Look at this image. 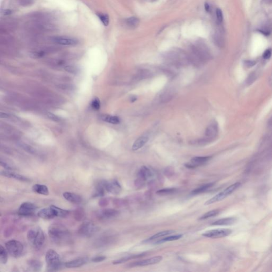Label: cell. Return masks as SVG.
<instances>
[{
	"instance_id": "obj_44",
	"label": "cell",
	"mask_w": 272,
	"mask_h": 272,
	"mask_svg": "<svg viewBox=\"0 0 272 272\" xmlns=\"http://www.w3.org/2000/svg\"><path fill=\"white\" fill-rule=\"evenodd\" d=\"M48 118H50L51 119H52L54 121H59V118L58 117L55 116V115H54V114L49 113L48 114Z\"/></svg>"
},
{
	"instance_id": "obj_40",
	"label": "cell",
	"mask_w": 272,
	"mask_h": 272,
	"mask_svg": "<svg viewBox=\"0 0 272 272\" xmlns=\"http://www.w3.org/2000/svg\"><path fill=\"white\" fill-rule=\"evenodd\" d=\"M216 17H217V20L219 22H222L223 21V13L222 11L220 9L217 8L216 10Z\"/></svg>"
},
{
	"instance_id": "obj_14",
	"label": "cell",
	"mask_w": 272,
	"mask_h": 272,
	"mask_svg": "<svg viewBox=\"0 0 272 272\" xmlns=\"http://www.w3.org/2000/svg\"><path fill=\"white\" fill-rule=\"evenodd\" d=\"M119 214V212L117 210L106 209L98 211L97 213V215L98 218L102 220H107L116 217Z\"/></svg>"
},
{
	"instance_id": "obj_7",
	"label": "cell",
	"mask_w": 272,
	"mask_h": 272,
	"mask_svg": "<svg viewBox=\"0 0 272 272\" xmlns=\"http://www.w3.org/2000/svg\"><path fill=\"white\" fill-rule=\"evenodd\" d=\"M6 249L11 256L18 258L22 255L23 251V246L20 241L12 240L5 243Z\"/></svg>"
},
{
	"instance_id": "obj_21",
	"label": "cell",
	"mask_w": 272,
	"mask_h": 272,
	"mask_svg": "<svg viewBox=\"0 0 272 272\" xmlns=\"http://www.w3.org/2000/svg\"><path fill=\"white\" fill-rule=\"evenodd\" d=\"M2 176H3L5 177L10 178H13L16 180L21 181H25V182H28L29 181V179L26 177L23 176L22 175L19 174L17 173H15V172H12L10 171H2L1 172Z\"/></svg>"
},
{
	"instance_id": "obj_32",
	"label": "cell",
	"mask_w": 272,
	"mask_h": 272,
	"mask_svg": "<svg viewBox=\"0 0 272 272\" xmlns=\"http://www.w3.org/2000/svg\"><path fill=\"white\" fill-rule=\"evenodd\" d=\"M7 250L5 249L3 247L1 246L0 247V262L5 264L7 263Z\"/></svg>"
},
{
	"instance_id": "obj_12",
	"label": "cell",
	"mask_w": 272,
	"mask_h": 272,
	"mask_svg": "<svg viewBox=\"0 0 272 272\" xmlns=\"http://www.w3.org/2000/svg\"><path fill=\"white\" fill-rule=\"evenodd\" d=\"M52 41L58 44L63 46H75L79 42L76 38L63 36L53 37Z\"/></svg>"
},
{
	"instance_id": "obj_17",
	"label": "cell",
	"mask_w": 272,
	"mask_h": 272,
	"mask_svg": "<svg viewBox=\"0 0 272 272\" xmlns=\"http://www.w3.org/2000/svg\"><path fill=\"white\" fill-rule=\"evenodd\" d=\"M88 261V259L86 257L79 258L74 259L73 261H68L65 263V266L67 268H76L80 267L82 265L86 264Z\"/></svg>"
},
{
	"instance_id": "obj_18",
	"label": "cell",
	"mask_w": 272,
	"mask_h": 272,
	"mask_svg": "<svg viewBox=\"0 0 272 272\" xmlns=\"http://www.w3.org/2000/svg\"><path fill=\"white\" fill-rule=\"evenodd\" d=\"M38 216L44 219H51L56 217L55 212L52 206L40 210L38 213Z\"/></svg>"
},
{
	"instance_id": "obj_45",
	"label": "cell",
	"mask_w": 272,
	"mask_h": 272,
	"mask_svg": "<svg viewBox=\"0 0 272 272\" xmlns=\"http://www.w3.org/2000/svg\"><path fill=\"white\" fill-rule=\"evenodd\" d=\"M205 10H206L207 12H210V5L207 3H206L205 4Z\"/></svg>"
},
{
	"instance_id": "obj_13",
	"label": "cell",
	"mask_w": 272,
	"mask_h": 272,
	"mask_svg": "<svg viewBox=\"0 0 272 272\" xmlns=\"http://www.w3.org/2000/svg\"><path fill=\"white\" fill-rule=\"evenodd\" d=\"M163 259L162 256H156L153 257L148 258L147 259H144L143 261H135L130 264V267H136V266H145L148 265H154L158 263L161 261Z\"/></svg>"
},
{
	"instance_id": "obj_23",
	"label": "cell",
	"mask_w": 272,
	"mask_h": 272,
	"mask_svg": "<svg viewBox=\"0 0 272 272\" xmlns=\"http://www.w3.org/2000/svg\"><path fill=\"white\" fill-rule=\"evenodd\" d=\"M236 221V218L234 217H228L225 218L218 220L217 221H214L211 223V225H231L234 223Z\"/></svg>"
},
{
	"instance_id": "obj_15",
	"label": "cell",
	"mask_w": 272,
	"mask_h": 272,
	"mask_svg": "<svg viewBox=\"0 0 272 272\" xmlns=\"http://www.w3.org/2000/svg\"><path fill=\"white\" fill-rule=\"evenodd\" d=\"M211 158L210 156H199L195 157L191 159V163L186 165L189 168H194L196 166L201 165L208 162Z\"/></svg>"
},
{
	"instance_id": "obj_4",
	"label": "cell",
	"mask_w": 272,
	"mask_h": 272,
	"mask_svg": "<svg viewBox=\"0 0 272 272\" xmlns=\"http://www.w3.org/2000/svg\"><path fill=\"white\" fill-rule=\"evenodd\" d=\"M166 58L168 63L176 66H184L188 62H190L188 54L178 49L168 52Z\"/></svg>"
},
{
	"instance_id": "obj_16",
	"label": "cell",
	"mask_w": 272,
	"mask_h": 272,
	"mask_svg": "<svg viewBox=\"0 0 272 272\" xmlns=\"http://www.w3.org/2000/svg\"><path fill=\"white\" fill-rule=\"evenodd\" d=\"M105 188L107 191L114 194H118L121 190V186L116 180L110 182L105 181Z\"/></svg>"
},
{
	"instance_id": "obj_27",
	"label": "cell",
	"mask_w": 272,
	"mask_h": 272,
	"mask_svg": "<svg viewBox=\"0 0 272 272\" xmlns=\"http://www.w3.org/2000/svg\"><path fill=\"white\" fill-rule=\"evenodd\" d=\"M125 23L127 25L130 27V28H135L139 24V19L136 18L135 17H130L129 18L125 20Z\"/></svg>"
},
{
	"instance_id": "obj_28",
	"label": "cell",
	"mask_w": 272,
	"mask_h": 272,
	"mask_svg": "<svg viewBox=\"0 0 272 272\" xmlns=\"http://www.w3.org/2000/svg\"><path fill=\"white\" fill-rule=\"evenodd\" d=\"M176 232L174 230H166V231H164L160 232L159 233H157L156 234H155L154 235H153L152 236H151V238H149V239H148L147 241L148 240H155V239H157V238H162L163 236H165L166 235H169L171 234H172L173 233Z\"/></svg>"
},
{
	"instance_id": "obj_11",
	"label": "cell",
	"mask_w": 272,
	"mask_h": 272,
	"mask_svg": "<svg viewBox=\"0 0 272 272\" xmlns=\"http://www.w3.org/2000/svg\"><path fill=\"white\" fill-rule=\"evenodd\" d=\"M36 210V206L33 203L25 202L22 203L19 208V215L23 216L32 215Z\"/></svg>"
},
{
	"instance_id": "obj_35",
	"label": "cell",
	"mask_w": 272,
	"mask_h": 272,
	"mask_svg": "<svg viewBox=\"0 0 272 272\" xmlns=\"http://www.w3.org/2000/svg\"><path fill=\"white\" fill-rule=\"evenodd\" d=\"M219 212H220V211H219V210H210V211H209L206 213L204 214L202 216L199 218V220H205L206 218H208L210 217L215 216L217 215V214L219 213Z\"/></svg>"
},
{
	"instance_id": "obj_19",
	"label": "cell",
	"mask_w": 272,
	"mask_h": 272,
	"mask_svg": "<svg viewBox=\"0 0 272 272\" xmlns=\"http://www.w3.org/2000/svg\"><path fill=\"white\" fill-rule=\"evenodd\" d=\"M63 196L66 200L73 204H78L82 202V198L81 196L80 195H77L74 193H72L70 192H66L63 193Z\"/></svg>"
},
{
	"instance_id": "obj_1",
	"label": "cell",
	"mask_w": 272,
	"mask_h": 272,
	"mask_svg": "<svg viewBox=\"0 0 272 272\" xmlns=\"http://www.w3.org/2000/svg\"><path fill=\"white\" fill-rule=\"evenodd\" d=\"M188 57L190 62L199 66L209 60L210 54L205 45L198 43L191 46Z\"/></svg>"
},
{
	"instance_id": "obj_46",
	"label": "cell",
	"mask_w": 272,
	"mask_h": 272,
	"mask_svg": "<svg viewBox=\"0 0 272 272\" xmlns=\"http://www.w3.org/2000/svg\"><path fill=\"white\" fill-rule=\"evenodd\" d=\"M11 12L10 10H5L4 11V15H9L11 13Z\"/></svg>"
},
{
	"instance_id": "obj_31",
	"label": "cell",
	"mask_w": 272,
	"mask_h": 272,
	"mask_svg": "<svg viewBox=\"0 0 272 272\" xmlns=\"http://www.w3.org/2000/svg\"><path fill=\"white\" fill-rule=\"evenodd\" d=\"M213 184H213V183H210V184H205L204 186H202L194 190H193L192 191L191 194H193V195H197V194H200V193L203 192H205L207 189H208L212 187L213 186Z\"/></svg>"
},
{
	"instance_id": "obj_22",
	"label": "cell",
	"mask_w": 272,
	"mask_h": 272,
	"mask_svg": "<svg viewBox=\"0 0 272 272\" xmlns=\"http://www.w3.org/2000/svg\"><path fill=\"white\" fill-rule=\"evenodd\" d=\"M33 190L35 192L40 195L48 196L49 194V190L48 187L40 184H35L33 186Z\"/></svg>"
},
{
	"instance_id": "obj_41",
	"label": "cell",
	"mask_w": 272,
	"mask_h": 272,
	"mask_svg": "<svg viewBox=\"0 0 272 272\" xmlns=\"http://www.w3.org/2000/svg\"><path fill=\"white\" fill-rule=\"evenodd\" d=\"M271 55H272V50L271 49H267L263 53V58L265 60H268L271 58Z\"/></svg>"
},
{
	"instance_id": "obj_5",
	"label": "cell",
	"mask_w": 272,
	"mask_h": 272,
	"mask_svg": "<svg viewBox=\"0 0 272 272\" xmlns=\"http://www.w3.org/2000/svg\"><path fill=\"white\" fill-rule=\"evenodd\" d=\"M45 260L48 265V271H54L61 268L62 263L59 254L55 250H48L46 254Z\"/></svg>"
},
{
	"instance_id": "obj_37",
	"label": "cell",
	"mask_w": 272,
	"mask_h": 272,
	"mask_svg": "<svg viewBox=\"0 0 272 272\" xmlns=\"http://www.w3.org/2000/svg\"><path fill=\"white\" fill-rule=\"evenodd\" d=\"M97 15L104 26H108L110 22V19L108 15L106 14H98Z\"/></svg>"
},
{
	"instance_id": "obj_33",
	"label": "cell",
	"mask_w": 272,
	"mask_h": 272,
	"mask_svg": "<svg viewBox=\"0 0 272 272\" xmlns=\"http://www.w3.org/2000/svg\"><path fill=\"white\" fill-rule=\"evenodd\" d=\"M143 255H144V254H141V255H133V256H128V257H125L122 258L121 259H117V260L113 261V264H115H115H121V263H125L126 261H128L131 259H134V258L142 257V256H143Z\"/></svg>"
},
{
	"instance_id": "obj_29",
	"label": "cell",
	"mask_w": 272,
	"mask_h": 272,
	"mask_svg": "<svg viewBox=\"0 0 272 272\" xmlns=\"http://www.w3.org/2000/svg\"><path fill=\"white\" fill-rule=\"evenodd\" d=\"M51 206L55 212L56 217H66L69 213V212L67 210H63L53 205Z\"/></svg>"
},
{
	"instance_id": "obj_42",
	"label": "cell",
	"mask_w": 272,
	"mask_h": 272,
	"mask_svg": "<svg viewBox=\"0 0 272 272\" xmlns=\"http://www.w3.org/2000/svg\"><path fill=\"white\" fill-rule=\"evenodd\" d=\"M106 259V257L104 256H99L92 259V261L95 263H98L104 261Z\"/></svg>"
},
{
	"instance_id": "obj_3",
	"label": "cell",
	"mask_w": 272,
	"mask_h": 272,
	"mask_svg": "<svg viewBox=\"0 0 272 272\" xmlns=\"http://www.w3.org/2000/svg\"><path fill=\"white\" fill-rule=\"evenodd\" d=\"M27 239L30 245L36 249H40L44 244V234L39 227L30 229L27 233Z\"/></svg>"
},
{
	"instance_id": "obj_9",
	"label": "cell",
	"mask_w": 272,
	"mask_h": 272,
	"mask_svg": "<svg viewBox=\"0 0 272 272\" xmlns=\"http://www.w3.org/2000/svg\"><path fill=\"white\" fill-rule=\"evenodd\" d=\"M218 133V127L217 122L215 121L212 122L208 125L205 131V137L202 140L200 143H206V141H210L215 139Z\"/></svg>"
},
{
	"instance_id": "obj_6",
	"label": "cell",
	"mask_w": 272,
	"mask_h": 272,
	"mask_svg": "<svg viewBox=\"0 0 272 272\" xmlns=\"http://www.w3.org/2000/svg\"><path fill=\"white\" fill-rule=\"evenodd\" d=\"M240 185H241L240 182H236L235 184H232L230 186H229L227 188H226L223 191L220 192L219 194L215 195L214 197H212V198L208 200L205 203V205H209L215 203V202H219V201H221L222 200H223V199H224L226 197H228V195H231L232 193H233L237 188H238L240 186Z\"/></svg>"
},
{
	"instance_id": "obj_38",
	"label": "cell",
	"mask_w": 272,
	"mask_h": 272,
	"mask_svg": "<svg viewBox=\"0 0 272 272\" xmlns=\"http://www.w3.org/2000/svg\"><path fill=\"white\" fill-rule=\"evenodd\" d=\"M17 2L23 7H27L33 3V0H17Z\"/></svg>"
},
{
	"instance_id": "obj_47",
	"label": "cell",
	"mask_w": 272,
	"mask_h": 272,
	"mask_svg": "<svg viewBox=\"0 0 272 272\" xmlns=\"http://www.w3.org/2000/svg\"><path fill=\"white\" fill-rule=\"evenodd\" d=\"M267 1H272V0H267Z\"/></svg>"
},
{
	"instance_id": "obj_43",
	"label": "cell",
	"mask_w": 272,
	"mask_h": 272,
	"mask_svg": "<svg viewBox=\"0 0 272 272\" xmlns=\"http://www.w3.org/2000/svg\"><path fill=\"white\" fill-rule=\"evenodd\" d=\"M245 64L248 67L253 66L255 64H256V61H246L245 62Z\"/></svg>"
},
{
	"instance_id": "obj_8",
	"label": "cell",
	"mask_w": 272,
	"mask_h": 272,
	"mask_svg": "<svg viewBox=\"0 0 272 272\" xmlns=\"http://www.w3.org/2000/svg\"><path fill=\"white\" fill-rule=\"evenodd\" d=\"M98 230V227L90 221H86L82 223L78 228V233L82 237L89 238L94 235Z\"/></svg>"
},
{
	"instance_id": "obj_26",
	"label": "cell",
	"mask_w": 272,
	"mask_h": 272,
	"mask_svg": "<svg viewBox=\"0 0 272 272\" xmlns=\"http://www.w3.org/2000/svg\"><path fill=\"white\" fill-rule=\"evenodd\" d=\"M101 119L102 120L105 122H107L112 124H115V125L118 124L120 121L119 118H118V117L112 116L110 115H103L101 116Z\"/></svg>"
},
{
	"instance_id": "obj_10",
	"label": "cell",
	"mask_w": 272,
	"mask_h": 272,
	"mask_svg": "<svg viewBox=\"0 0 272 272\" xmlns=\"http://www.w3.org/2000/svg\"><path fill=\"white\" fill-rule=\"evenodd\" d=\"M232 231L228 228H220L204 232L202 235L210 238H220L230 235Z\"/></svg>"
},
{
	"instance_id": "obj_30",
	"label": "cell",
	"mask_w": 272,
	"mask_h": 272,
	"mask_svg": "<svg viewBox=\"0 0 272 272\" xmlns=\"http://www.w3.org/2000/svg\"><path fill=\"white\" fill-rule=\"evenodd\" d=\"M28 265L29 269H31L34 271H38L42 267V264L40 261L36 260H31L28 261Z\"/></svg>"
},
{
	"instance_id": "obj_34",
	"label": "cell",
	"mask_w": 272,
	"mask_h": 272,
	"mask_svg": "<svg viewBox=\"0 0 272 272\" xmlns=\"http://www.w3.org/2000/svg\"><path fill=\"white\" fill-rule=\"evenodd\" d=\"M183 236V234H178V235H171V236H169L167 237H166L165 238L161 239L159 240L158 241L156 242V244H159L161 243H165V242H167V241H174L180 239Z\"/></svg>"
},
{
	"instance_id": "obj_36",
	"label": "cell",
	"mask_w": 272,
	"mask_h": 272,
	"mask_svg": "<svg viewBox=\"0 0 272 272\" xmlns=\"http://www.w3.org/2000/svg\"><path fill=\"white\" fill-rule=\"evenodd\" d=\"M176 191V189L174 188H167V189H164L156 192V194L158 195H169L173 194Z\"/></svg>"
},
{
	"instance_id": "obj_20",
	"label": "cell",
	"mask_w": 272,
	"mask_h": 272,
	"mask_svg": "<svg viewBox=\"0 0 272 272\" xmlns=\"http://www.w3.org/2000/svg\"><path fill=\"white\" fill-rule=\"evenodd\" d=\"M149 140V137L146 135L140 136L133 143L132 147L133 151H136L142 148L143 146L147 143Z\"/></svg>"
},
{
	"instance_id": "obj_24",
	"label": "cell",
	"mask_w": 272,
	"mask_h": 272,
	"mask_svg": "<svg viewBox=\"0 0 272 272\" xmlns=\"http://www.w3.org/2000/svg\"><path fill=\"white\" fill-rule=\"evenodd\" d=\"M105 191H107L105 188V181H98L96 185L95 195L96 196H103Z\"/></svg>"
},
{
	"instance_id": "obj_25",
	"label": "cell",
	"mask_w": 272,
	"mask_h": 272,
	"mask_svg": "<svg viewBox=\"0 0 272 272\" xmlns=\"http://www.w3.org/2000/svg\"><path fill=\"white\" fill-rule=\"evenodd\" d=\"M139 176L143 180H147L151 177L152 173L149 169L146 166H143L140 169Z\"/></svg>"
},
{
	"instance_id": "obj_39",
	"label": "cell",
	"mask_w": 272,
	"mask_h": 272,
	"mask_svg": "<svg viewBox=\"0 0 272 272\" xmlns=\"http://www.w3.org/2000/svg\"><path fill=\"white\" fill-rule=\"evenodd\" d=\"M100 106V103L99 102V99L97 98L93 99L92 102V107L94 110H99Z\"/></svg>"
},
{
	"instance_id": "obj_2",
	"label": "cell",
	"mask_w": 272,
	"mask_h": 272,
	"mask_svg": "<svg viewBox=\"0 0 272 272\" xmlns=\"http://www.w3.org/2000/svg\"><path fill=\"white\" fill-rule=\"evenodd\" d=\"M48 232L50 238L56 244L64 245L70 241L69 232L61 225H52L48 228Z\"/></svg>"
}]
</instances>
